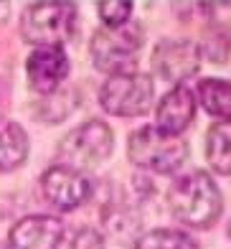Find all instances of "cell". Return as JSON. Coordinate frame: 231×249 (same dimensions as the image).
I'll use <instances>...</instances> for the list:
<instances>
[{"label":"cell","mask_w":231,"mask_h":249,"mask_svg":"<svg viewBox=\"0 0 231 249\" xmlns=\"http://www.w3.org/2000/svg\"><path fill=\"white\" fill-rule=\"evenodd\" d=\"M28 158V135L18 122L0 117V171L10 173Z\"/></svg>","instance_id":"7c38bea8"},{"label":"cell","mask_w":231,"mask_h":249,"mask_svg":"<svg viewBox=\"0 0 231 249\" xmlns=\"http://www.w3.org/2000/svg\"><path fill=\"white\" fill-rule=\"evenodd\" d=\"M97 13L105 20V28H120L132 20V5L122 3V0H112V3H99Z\"/></svg>","instance_id":"2e32d148"},{"label":"cell","mask_w":231,"mask_h":249,"mask_svg":"<svg viewBox=\"0 0 231 249\" xmlns=\"http://www.w3.org/2000/svg\"><path fill=\"white\" fill-rule=\"evenodd\" d=\"M198 99L211 117L231 120V82H224V79H203L198 84Z\"/></svg>","instance_id":"5bb4252c"},{"label":"cell","mask_w":231,"mask_h":249,"mask_svg":"<svg viewBox=\"0 0 231 249\" xmlns=\"http://www.w3.org/2000/svg\"><path fill=\"white\" fill-rule=\"evenodd\" d=\"M206 160L221 176H231V120L211 124L206 135Z\"/></svg>","instance_id":"4fadbf2b"},{"label":"cell","mask_w":231,"mask_h":249,"mask_svg":"<svg viewBox=\"0 0 231 249\" xmlns=\"http://www.w3.org/2000/svg\"><path fill=\"white\" fill-rule=\"evenodd\" d=\"M142 49V26L130 20L120 28H99L91 36V61L99 71L112 76L130 74L137 64V53Z\"/></svg>","instance_id":"7a4b0ae2"},{"label":"cell","mask_w":231,"mask_h":249,"mask_svg":"<svg viewBox=\"0 0 231 249\" xmlns=\"http://www.w3.org/2000/svg\"><path fill=\"white\" fill-rule=\"evenodd\" d=\"M0 249H8V244H3V242H0Z\"/></svg>","instance_id":"ffe728a7"},{"label":"cell","mask_w":231,"mask_h":249,"mask_svg":"<svg viewBox=\"0 0 231 249\" xmlns=\"http://www.w3.org/2000/svg\"><path fill=\"white\" fill-rule=\"evenodd\" d=\"M66 74H69V59L64 49H36L26 61L28 84L41 97L59 92Z\"/></svg>","instance_id":"30bf717a"},{"label":"cell","mask_w":231,"mask_h":249,"mask_svg":"<svg viewBox=\"0 0 231 249\" xmlns=\"http://www.w3.org/2000/svg\"><path fill=\"white\" fill-rule=\"evenodd\" d=\"M221 191L211 176L193 171L180 176L168 191V206L180 224L193 229H209L221 213Z\"/></svg>","instance_id":"6da1fadb"},{"label":"cell","mask_w":231,"mask_h":249,"mask_svg":"<svg viewBox=\"0 0 231 249\" xmlns=\"http://www.w3.org/2000/svg\"><path fill=\"white\" fill-rule=\"evenodd\" d=\"M3 97H5V87H3V82H0V105H3Z\"/></svg>","instance_id":"d6986e66"},{"label":"cell","mask_w":231,"mask_h":249,"mask_svg":"<svg viewBox=\"0 0 231 249\" xmlns=\"http://www.w3.org/2000/svg\"><path fill=\"white\" fill-rule=\"evenodd\" d=\"M155 97L153 79L147 74H117L109 76L99 89V105L114 117H140L150 109Z\"/></svg>","instance_id":"8992f818"},{"label":"cell","mask_w":231,"mask_h":249,"mask_svg":"<svg viewBox=\"0 0 231 249\" xmlns=\"http://www.w3.org/2000/svg\"><path fill=\"white\" fill-rule=\"evenodd\" d=\"M130 160L150 173H173L186 163L188 145L180 138L160 132L158 127H140L127 145Z\"/></svg>","instance_id":"277c9868"},{"label":"cell","mask_w":231,"mask_h":249,"mask_svg":"<svg viewBox=\"0 0 231 249\" xmlns=\"http://www.w3.org/2000/svg\"><path fill=\"white\" fill-rule=\"evenodd\" d=\"M76 26V8L69 3H36L23 10L20 33L38 49H61Z\"/></svg>","instance_id":"3957f363"},{"label":"cell","mask_w":231,"mask_h":249,"mask_svg":"<svg viewBox=\"0 0 231 249\" xmlns=\"http://www.w3.org/2000/svg\"><path fill=\"white\" fill-rule=\"evenodd\" d=\"M41 191H43L46 201L59 211H74L89 201L91 180L84 173L56 163L41 176Z\"/></svg>","instance_id":"ba28073f"},{"label":"cell","mask_w":231,"mask_h":249,"mask_svg":"<svg viewBox=\"0 0 231 249\" xmlns=\"http://www.w3.org/2000/svg\"><path fill=\"white\" fill-rule=\"evenodd\" d=\"M135 249H195V242L186 231L176 229H155L142 234L135 242Z\"/></svg>","instance_id":"9a60e30c"},{"label":"cell","mask_w":231,"mask_h":249,"mask_svg":"<svg viewBox=\"0 0 231 249\" xmlns=\"http://www.w3.org/2000/svg\"><path fill=\"white\" fill-rule=\"evenodd\" d=\"M193 115H195L193 92L183 84L173 87L158 105V124L155 127L165 135L180 138V132H186V127L193 122Z\"/></svg>","instance_id":"8fae6325"},{"label":"cell","mask_w":231,"mask_h":249,"mask_svg":"<svg viewBox=\"0 0 231 249\" xmlns=\"http://www.w3.org/2000/svg\"><path fill=\"white\" fill-rule=\"evenodd\" d=\"M71 249H105V239L99 231L84 226V229H76V234L71 236Z\"/></svg>","instance_id":"e0dca14e"},{"label":"cell","mask_w":231,"mask_h":249,"mask_svg":"<svg viewBox=\"0 0 231 249\" xmlns=\"http://www.w3.org/2000/svg\"><path fill=\"white\" fill-rule=\"evenodd\" d=\"M114 148V135L109 130L107 122L102 120H89L84 124L74 127L66 135L59 145V158L61 163L71 171L84 173L89 168L99 165L102 160H107L109 153Z\"/></svg>","instance_id":"5b68a950"},{"label":"cell","mask_w":231,"mask_h":249,"mask_svg":"<svg viewBox=\"0 0 231 249\" xmlns=\"http://www.w3.org/2000/svg\"><path fill=\"white\" fill-rule=\"evenodd\" d=\"M8 13H10V8H8V5H0V20H3Z\"/></svg>","instance_id":"ac0fdd59"},{"label":"cell","mask_w":231,"mask_h":249,"mask_svg":"<svg viewBox=\"0 0 231 249\" xmlns=\"http://www.w3.org/2000/svg\"><path fill=\"white\" fill-rule=\"evenodd\" d=\"M155 74L165 82L180 87L186 79H191L201 66V46L191 38H170L158 43L153 53Z\"/></svg>","instance_id":"52a82bcc"},{"label":"cell","mask_w":231,"mask_h":249,"mask_svg":"<svg viewBox=\"0 0 231 249\" xmlns=\"http://www.w3.org/2000/svg\"><path fill=\"white\" fill-rule=\"evenodd\" d=\"M66 239V226L56 216H26L20 219L8 236V249H59Z\"/></svg>","instance_id":"9c48e42d"},{"label":"cell","mask_w":231,"mask_h":249,"mask_svg":"<svg viewBox=\"0 0 231 249\" xmlns=\"http://www.w3.org/2000/svg\"><path fill=\"white\" fill-rule=\"evenodd\" d=\"M229 236H231V224H229Z\"/></svg>","instance_id":"44dd1931"}]
</instances>
